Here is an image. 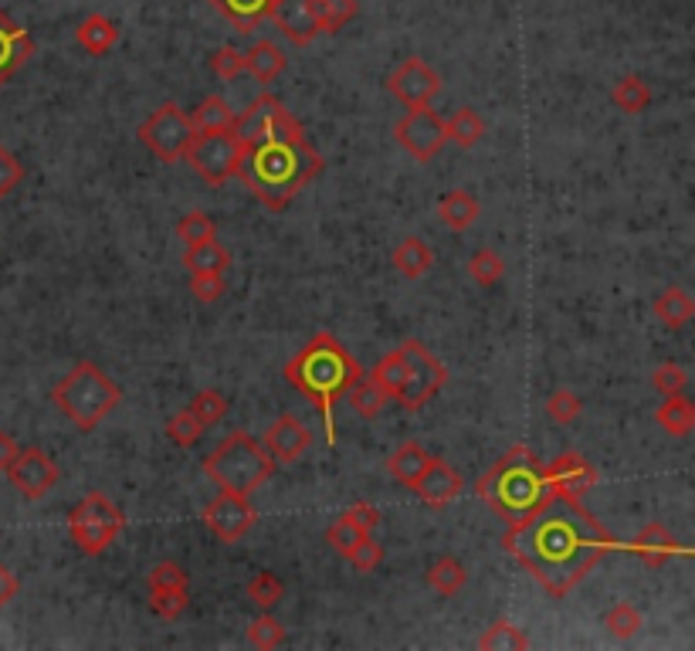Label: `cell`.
<instances>
[{
    "instance_id": "6da1fadb",
    "label": "cell",
    "mask_w": 695,
    "mask_h": 651,
    "mask_svg": "<svg viewBox=\"0 0 695 651\" xmlns=\"http://www.w3.org/2000/svg\"><path fill=\"white\" fill-rule=\"evenodd\" d=\"M618 547L580 496L553 492L536 513L506 526L503 550L530 571L546 593L564 598Z\"/></svg>"
},
{
    "instance_id": "7a4b0ae2",
    "label": "cell",
    "mask_w": 695,
    "mask_h": 651,
    "mask_svg": "<svg viewBox=\"0 0 695 651\" xmlns=\"http://www.w3.org/2000/svg\"><path fill=\"white\" fill-rule=\"evenodd\" d=\"M235 133L241 139V160L235 177H241V184L268 211L289 208L326 166L316 147L305 139L299 120L268 92H262L244 112H238Z\"/></svg>"
},
{
    "instance_id": "3957f363",
    "label": "cell",
    "mask_w": 695,
    "mask_h": 651,
    "mask_svg": "<svg viewBox=\"0 0 695 651\" xmlns=\"http://www.w3.org/2000/svg\"><path fill=\"white\" fill-rule=\"evenodd\" d=\"M282 377L305 401L316 404L329 448L337 445V421H332V411L346 398V390L364 377V366L356 363V356L332 333H316L309 343L286 363Z\"/></svg>"
},
{
    "instance_id": "277c9868",
    "label": "cell",
    "mask_w": 695,
    "mask_h": 651,
    "mask_svg": "<svg viewBox=\"0 0 695 651\" xmlns=\"http://www.w3.org/2000/svg\"><path fill=\"white\" fill-rule=\"evenodd\" d=\"M476 496L509 526V523H519L530 513H536V509L553 496V486H549L546 465L540 462L536 451L526 445H516L479 478Z\"/></svg>"
},
{
    "instance_id": "5b68a950",
    "label": "cell",
    "mask_w": 695,
    "mask_h": 651,
    "mask_svg": "<svg viewBox=\"0 0 695 651\" xmlns=\"http://www.w3.org/2000/svg\"><path fill=\"white\" fill-rule=\"evenodd\" d=\"M51 401L78 431H92L119 408L123 390L105 371H99L92 360H81L54 384Z\"/></svg>"
},
{
    "instance_id": "8992f818",
    "label": "cell",
    "mask_w": 695,
    "mask_h": 651,
    "mask_svg": "<svg viewBox=\"0 0 695 651\" xmlns=\"http://www.w3.org/2000/svg\"><path fill=\"white\" fill-rule=\"evenodd\" d=\"M278 472L268 448L248 431H231L211 455L204 459V475L220 486V492L252 496Z\"/></svg>"
},
{
    "instance_id": "52a82bcc",
    "label": "cell",
    "mask_w": 695,
    "mask_h": 651,
    "mask_svg": "<svg viewBox=\"0 0 695 651\" xmlns=\"http://www.w3.org/2000/svg\"><path fill=\"white\" fill-rule=\"evenodd\" d=\"M126 529L123 513L113 505V499H105L102 492H89L72 513H68V533L72 540L81 547L86 556H99L119 540V533Z\"/></svg>"
},
{
    "instance_id": "ba28073f",
    "label": "cell",
    "mask_w": 695,
    "mask_h": 651,
    "mask_svg": "<svg viewBox=\"0 0 695 651\" xmlns=\"http://www.w3.org/2000/svg\"><path fill=\"white\" fill-rule=\"evenodd\" d=\"M184 160L193 166V174H198L207 187H225L238 174L241 139H238L235 126L214 129V133H193Z\"/></svg>"
},
{
    "instance_id": "9c48e42d",
    "label": "cell",
    "mask_w": 695,
    "mask_h": 651,
    "mask_svg": "<svg viewBox=\"0 0 695 651\" xmlns=\"http://www.w3.org/2000/svg\"><path fill=\"white\" fill-rule=\"evenodd\" d=\"M401 350H404V387H401L397 404L414 414L431 398H438L441 387L448 384V371H444V363L421 343V339H407Z\"/></svg>"
},
{
    "instance_id": "30bf717a",
    "label": "cell",
    "mask_w": 695,
    "mask_h": 651,
    "mask_svg": "<svg viewBox=\"0 0 695 651\" xmlns=\"http://www.w3.org/2000/svg\"><path fill=\"white\" fill-rule=\"evenodd\" d=\"M190 139H193L190 112L180 109L177 102H163L160 109H153V116L139 126V143H143L160 163H180Z\"/></svg>"
},
{
    "instance_id": "8fae6325",
    "label": "cell",
    "mask_w": 695,
    "mask_h": 651,
    "mask_svg": "<svg viewBox=\"0 0 695 651\" xmlns=\"http://www.w3.org/2000/svg\"><path fill=\"white\" fill-rule=\"evenodd\" d=\"M397 143L417 160V163H431L444 143H448V133H444V120L438 116V112L431 105H421V109H410L407 116L397 123L394 129Z\"/></svg>"
},
{
    "instance_id": "7c38bea8",
    "label": "cell",
    "mask_w": 695,
    "mask_h": 651,
    "mask_svg": "<svg viewBox=\"0 0 695 651\" xmlns=\"http://www.w3.org/2000/svg\"><path fill=\"white\" fill-rule=\"evenodd\" d=\"M201 523L225 543H238L248 536V529L255 526V505L248 502V496L238 492H220L214 502L204 505Z\"/></svg>"
},
{
    "instance_id": "4fadbf2b",
    "label": "cell",
    "mask_w": 695,
    "mask_h": 651,
    "mask_svg": "<svg viewBox=\"0 0 695 651\" xmlns=\"http://www.w3.org/2000/svg\"><path fill=\"white\" fill-rule=\"evenodd\" d=\"M11 478V486L24 496V499H41L48 496L54 486H59V462H54L48 451L41 448H24L17 451V459L8 465L4 472Z\"/></svg>"
},
{
    "instance_id": "5bb4252c",
    "label": "cell",
    "mask_w": 695,
    "mask_h": 651,
    "mask_svg": "<svg viewBox=\"0 0 695 651\" xmlns=\"http://www.w3.org/2000/svg\"><path fill=\"white\" fill-rule=\"evenodd\" d=\"M387 89H391L394 99H401L407 109H421L431 105L441 92V75L425 65L421 59H407L404 65H397V72L387 78Z\"/></svg>"
},
{
    "instance_id": "9a60e30c",
    "label": "cell",
    "mask_w": 695,
    "mask_h": 651,
    "mask_svg": "<svg viewBox=\"0 0 695 651\" xmlns=\"http://www.w3.org/2000/svg\"><path fill=\"white\" fill-rule=\"evenodd\" d=\"M275 27L282 32L292 45L305 48L319 32V11H316V0H275L271 14Z\"/></svg>"
},
{
    "instance_id": "2e32d148",
    "label": "cell",
    "mask_w": 695,
    "mask_h": 651,
    "mask_svg": "<svg viewBox=\"0 0 695 651\" xmlns=\"http://www.w3.org/2000/svg\"><path fill=\"white\" fill-rule=\"evenodd\" d=\"M313 445V431L295 414H282L275 417V424L265 431V448L275 459V465H295L305 451Z\"/></svg>"
},
{
    "instance_id": "e0dca14e",
    "label": "cell",
    "mask_w": 695,
    "mask_h": 651,
    "mask_svg": "<svg viewBox=\"0 0 695 651\" xmlns=\"http://www.w3.org/2000/svg\"><path fill=\"white\" fill-rule=\"evenodd\" d=\"M410 492L421 499L425 505H431V509H444V505H452L465 492V478H462L458 468H452L444 459H431V465L425 468L421 478H417Z\"/></svg>"
},
{
    "instance_id": "ac0fdd59",
    "label": "cell",
    "mask_w": 695,
    "mask_h": 651,
    "mask_svg": "<svg viewBox=\"0 0 695 651\" xmlns=\"http://www.w3.org/2000/svg\"><path fill=\"white\" fill-rule=\"evenodd\" d=\"M546 478H549L553 492H567V496H580L601 483L597 468L583 455H577V451H567V455L553 459L546 465Z\"/></svg>"
},
{
    "instance_id": "d6986e66",
    "label": "cell",
    "mask_w": 695,
    "mask_h": 651,
    "mask_svg": "<svg viewBox=\"0 0 695 651\" xmlns=\"http://www.w3.org/2000/svg\"><path fill=\"white\" fill-rule=\"evenodd\" d=\"M35 54V41L24 27L8 14L0 11V89L17 75V68Z\"/></svg>"
},
{
    "instance_id": "ffe728a7",
    "label": "cell",
    "mask_w": 695,
    "mask_h": 651,
    "mask_svg": "<svg viewBox=\"0 0 695 651\" xmlns=\"http://www.w3.org/2000/svg\"><path fill=\"white\" fill-rule=\"evenodd\" d=\"M637 560L645 563V567H652V571H658V567H665V563H669L672 556H685L688 550L675 540V536L665 529L661 523H648L642 533L634 536L631 540V547H628Z\"/></svg>"
},
{
    "instance_id": "44dd1931",
    "label": "cell",
    "mask_w": 695,
    "mask_h": 651,
    "mask_svg": "<svg viewBox=\"0 0 695 651\" xmlns=\"http://www.w3.org/2000/svg\"><path fill=\"white\" fill-rule=\"evenodd\" d=\"M289 59H286V51L278 48L275 41H255L252 48L244 51V72L252 75L255 82L262 85H271L278 75L286 72Z\"/></svg>"
},
{
    "instance_id": "7402d4cb",
    "label": "cell",
    "mask_w": 695,
    "mask_h": 651,
    "mask_svg": "<svg viewBox=\"0 0 695 651\" xmlns=\"http://www.w3.org/2000/svg\"><path fill=\"white\" fill-rule=\"evenodd\" d=\"M438 217H441V224L448 231H468L471 224L479 221V201L476 197H471L468 190H462V187H455V190H448L438 201Z\"/></svg>"
},
{
    "instance_id": "603a6c76",
    "label": "cell",
    "mask_w": 695,
    "mask_h": 651,
    "mask_svg": "<svg viewBox=\"0 0 695 651\" xmlns=\"http://www.w3.org/2000/svg\"><path fill=\"white\" fill-rule=\"evenodd\" d=\"M75 41L86 48L89 54H96V59H102V54H109L116 48L119 27H116V21H109L105 14H89L86 21L75 27Z\"/></svg>"
},
{
    "instance_id": "cb8c5ba5",
    "label": "cell",
    "mask_w": 695,
    "mask_h": 651,
    "mask_svg": "<svg viewBox=\"0 0 695 651\" xmlns=\"http://www.w3.org/2000/svg\"><path fill=\"white\" fill-rule=\"evenodd\" d=\"M431 459L434 455H428V451L417 445V441H407V445H401L394 451L391 459H387V472H391V478H397L401 486L414 489V483L425 475V468L431 465Z\"/></svg>"
},
{
    "instance_id": "d4e9b609",
    "label": "cell",
    "mask_w": 695,
    "mask_h": 651,
    "mask_svg": "<svg viewBox=\"0 0 695 651\" xmlns=\"http://www.w3.org/2000/svg\"><path fill=\"white\" fill-rule=\"evenodd\" d=\"M391 265H394L404 278H421V275L431 272V265H434V251L428 248L425 238L407 235V238L394 248Z\"/></svg>"
},
{
    "instance_id": "484cf974",
    "label": "cell",
    "mask_w": 695,
    "mask_h": 651,
    "mask_svg": "<svg viewBox=\"0 0 695 651\" xmlns=\"http://www.w3.org/2000/svg\"><path fill=\"white\" fill-rule=\"evenodd\" d=\"M214 4L241 35H255V27L271 14L275 0H214Z\"/></svg>"
},
{
    "instance_id": "4316f807",
    "label": "cell",
    "mask_w": 695,
    "mask_h": 651,
    "mask_svg": "<svg viewBox=\"0 0 695 651\" xmlns=\"http://www.w3.org/2000/svg\"><path fill=\"white\" fill-rule=\"evenodd\" d=\"M655 316H658V323L661 326H669V329H682V326H688L692 323V316H695V302H692V296L685 292V289H665L658 299H655Z\"/></svg>"
},
{
    "instance_id": "83f0119b",
    "label": "cell",
    "mask_w": 695,
    "mask_h": 651,
    "mask_svg": "<svg viewBox=\"0 0 695 651\" xmlns=\"http://www.w3.org/2000/svg\"><path fill=\"white\" fill-rule=\"evenodd\" d=\"M655 421L661 424V431L685 438L695 428V404L688 398H682V393H672V398H665L661 408L655 411Z\"/></svg>"
},
{
    "instance_id": "f1b7e54d",
    "label": "cell",
    "mask_w": 695,
    "mask_h": 651,
    "mask_svg": "<svg viewBox=\"0 0 695 651\" xmlns=\"http://www.w3.org/2000/svg\"><path fill=\"white\" fill-rule=\"evenodd\" d=\"M184 268L190 275H198V272H228L231 268V254H228V248L220 245L217 238L204 241V245H187Z\"/></svg>"
},
{
    "instance_id": "f546056e",
    "label": "cell",
    "mask_w": 695,
    "mask_h": 651,
    "mask_svg": "<svg viewBox=\"0 0 695 651\" xmlns=\"http://www.w3.org/2000/svg\"><path fill=\"white\" fill-rule=\"evenodd\" d=\"M465 580H468V571L458 556H438L428 571V584L441 593V598H455V593L465 587Z\"/></svg>"
},
{
    "instance_id": "4dcf8cb0",
    "label": "cell",
    "mask_w": 695,
    "mask_h": 651,
    "mask_svg": "<svg viewBox=\"0 0 695 651\" xmlns=\"http://www.w3.org/2000/svg\"><path fill=\"white\" fill-rule=\"evenodd\" d=\"M193 133H214V129H231L235 126V109L220 99V96H207L198 112H190Z\"/></svg>"
},
{
    "instance_id": "1f68e13d",
    "label": "cell",
    "mask_w": 695,
    "mask_h": 651,
    "mask_svg": "<svg viewBox=\"0 0 695 651\" xmlns=\"http://www.w3.org/2000/svg\"><path fill=\"white\" fill-rule=\"evenodd\" d=\"M610 99H615L618 109H624L628 116H637V112H645L652 105V85L642 78V75H624L615 92H610Z\"/></svg>"
},
{
    "instance_id": "d6a6232c",
    "label": "cell",
    "mask_w": 695,
    "mask_h": 651,
    "mask_svg": "<svg viewBox=\"0 0 695 651\" xmlns=\"http://www.w3.org/2000/svg\"><path fill=\"white\" fill-rule=\"evenodd\" d=\"M444 133H448V139H455L458 147H465V150H471L479 143V139L485 136V123H482V116L476 109H458L452 120H444Z\"/></svg>"
},
{
    "instance_id": "836d02e7",
    "label": "cell",
    "mask_w": 695,
    "mask_h": 651,
    "mask_svg": "<svg viewBox=\"0 0 695 651\" xmlns=\"http://www.w3.org/2000/svg\"><path fill=\"white\" fill-rule=\"evenodd\" d=\"M346 398H350L353 411H356L359 417H364V421H374V417L383 411V404L391 401V398H387V393L377 387L374 377H359V380L346 390Z\"/></svg>"
},
{
    "instance_id": "e575fe53",
    "label": "cell",
    "mask_w": 695,
    "mask_h": 651,
    "mask_svg": "<svg viewBox=\"0 0 695 651\" xmlns=\"http://www.w3.org/2000/svg\"><path fill=\"white\" fill-rule=\"evenodd\" d=\"M228 411H231L228 398L220 390H211V387L198 390L190 401V414L201 421V428H214V424H220L228 417Z\"/></svg>"
},
{
    "instance_id": "d590c367",
    "label": "cell",
    "mask_w": 695,
    "mask_h": 651,
    "mask_svg": "<svg viewBox=\"0 0 695 651\" xmlns=\"http://www.w3.org/2000/svg\"><path fill=\"white\" fill-rule=\"evenodd\" d=\"M370 377L377 380V387L387 393V398L397 401V398H401V387H404V350L397 347V350L387 353V356L374 366V371H370Z\"/></svg>"
},
{
    "instance_id": "8d00e7d4",
    "label": "cell",
    "mask_w": 695,
    "mask_h": 651,
    "mask_svg": "<svg viewBox=\"0 0 695 651\" xmlns=\"http://www.w3.org/2000/svg\"><path fill=\"white\" fill-rule=\"evenodd\" d=\"M468 275H471V281H476V286L492 289V286H498V278L506 275V265H503V259H498V251L479 248L468 259Z\"/></svg>"
},
{
    "instance_id": "74e56055",
    "label": "cell",
    "mask_w": 695,
    "mask_h": 651,
    "mask_svg": "<svg viewBox=\"0 0 695 651\" xmlns=\"http://www.w3.org/2000/svg\"><path fill=\"white\" fill-rule=\"evenodd\" d=\"M177 238H180L184 245L214 241V238H217V221H214L207 211H187V214L177 221Z\"/></svg>"
},
{
    "instance_id": "f35d334b",
    "label": "cell",
    "mask_w": 695,
    "mask_h": 651,
    "mask_svg": "<svg viewBox=\"0 0 695 651\" xmlns=\"http://www.w3.org/2000/svg\"><path fill=\"white\" fill-rule=\"evenodd\" d=\"M319 11V32L323 35H337L343 32V24H350L359 11L356 0H316Z\"/></svg>"
},
{
    "instance_id": "ab89813d",
    "label": "cell",
    "mask_w": 695,
    "mask_h": 651,
    "mask_svg": "<svg viewBox=\"0 0 695 651\" xmlns=\"http://www.w3.org/2000/svg\"><path fill=\"white\" fill-rule=\"evenodd\" d=\"M479 648L485 651H522V648H530V638H526L513 621H495V625L479 638Z\"/></svg>"
},
{
    "instance_id": "60d3db41",
    "label": "cell",
    "mask_w": 695,
    "mask_h": 651,
    "mask_svg": "<svg viewBox=\"0 0 695 651\" xmlns=\"http://www.w3.org/2000/svg\"><path fill=\"white\" fill-rule=\"evenodd\" d=\"M282 593H286V584L278 580L275 574H268V571H262V574H255L252 580H248V601H252L258 611L278 608V601H282Z\"/></svg>"
},
{
    "instance_id": "b9f144b4",
    "label": "cell",
    "mask_w": 695,
    "mask_h": 651,
    "mask_svg": "<svg viewBox=\"0 0 695 651\" xmlns=\"http://www.w3.org/2000/svg\"><path fill=\"white\" fill-rule=\"evenodd\" d=\"M190 604L187 587H163V590H150V611L163 621H177Z\"/></svg>"
},
{
    "instance_id": "7bdbcfd3",
    "label": "cell",
    "mask_w": 695,
    "mask_h": 651,
    "mask_svg": "<svg viewBox=\"0 0 695 651\" xmlns=\"http://www.w3.org/2000/svg\"><path fill=\"white\" fill-rule=\"evenodd\" d=\"M364 536H367V533H364V529H359V526H356V523H353V519H350L346 513H343V516H337V519H332V526L326 529V540H329V547H332V550H337V553H340L343 560H346V556H350V553L356 550V543H359V540H364Z\"/></svg>"
},
{
    "instance_id": "ee69618b",
    "label": "cell",
    "mask_w": 695,
    "mask_h": 651,
    "mask_svg": "<svg viewBox=\"0 0 695 651\" xmlns=\"http://www.w3.org/2000/svg\"><path fill=\"white\" fill-rule=\"evenodd\" d=\"M201 435H204V428H201V421L190 414V408L177 411L170 421H166V438H170L177 448H193L201 441Z\"/></svg>"
},
{
    "instance_id": "f6af8a7d",
    "label": "cell",
    "mask_w": 695,
    "mask_h": 651,
    "mask_svg": "<svg viewBox=\"0 0 695 651\" xmlns=\"http://www.w3.org/2000/svg\"><path fill=\"white\" fill-rule=\"evenodd\" d=\"M248 641H252V648H262V651H268V648H278L286 641V628L278 625V621L268 614V611H262L252 625H248Z\"/></svg>"
},
{
    "instance_id": "bcb514c9",
    "label": "cell",
    "mask_w": 695,
    "mask_h": 651,
    "mask_svg": "<svg viewBox=\"0 0 695 651\" xmlns=\"http://www.w3.org/2000/svg\"><path fill=\"white\" fill-rule=\"evenodd\" d=\"M580 411H583V401L577 398L573 390H553L549 393V401H546V417L553 421V424H573L577 417H580Z\"/></svg>"
},
{
    "instance_id": "7dc6e473",
    "label": "cell",
    "mask_w": 695,
    "mask_h": 651,
    "mask_svg": "<svg viewBox=\"0 0 695 651\" xmlns=\"http://www.w3.org/2000/svg\"><path fill=\"white\" fill-rule=\"evenodd\" d=\"M190 292L198 302L211 305V302H220L228 292V281H225V272H198L190 275Z\"/></svg>"
},
{
    "instance_id": "c3c4849f",
    "label": "cell",
    "mask_w": 695,
    "mask_h": 651,
    "mask_svg": "<svg viewBox=\"0 0 695 651\" xmlns=\"http://www.w3.org/2000/svg\"><path fill=\"white\" fill-rule=\"evenodd\" d=\"M604 625H607V631L615 635V638L628 641V638L637 635V628H642V614L634 611V604H618V608L607 611Z\"/></svg>"
},
{
    "instance_id": "681fc988",
    "label": "cell",
    "mask_w": 695,
    "mask_h": 651,
    "mask_svg": "<svg viewBox=\"0 0 695 651\" xmlns=\"http://www.w3.org/2000/svg\"><path fill=\"white\" fill-rule=\"evenodd\" d=\"M346 560H350V567H353L356 574H374V571L380 567V563H383V547H380L377 540H370V533H367Z\"/></svg>"
},
{
    "instance_id": "f907efd6",
    "label": "cell",
    "mask_w": 695,
    "mask_h": 651,
    "mask_svg": "<svg viewBox=\"0 0 695 651\" xmlns=\"http://www.w3.org/2000/svg\"><path fill=\"white\" fill-rule=\"evenodd\" d=\"M211 72L217 75V78H225V82H235L238 75H244V51H238V48H217L214 54H211Z\"/></svg>"
},
{
    "instance_id": "816d5d0a",
    "label": "cell",
    "mask_w": 695,
    "mask_h": 651,
    "mask_svg": "<svg viewBox=\"0 0 695 651\" xmlns=\"http://www.w3.org/2000/svg\"><path fill=\"white\" fill-rule=\"evenodd\" d=\"M187 584H190V574L180 567V563H174V560L156 563V567L147 574V587H150V590H163V587H187Z\"/></svg>"
},
{
    "instance_id": "f5cc1de1",
    "label": "cell",
    "mask_w": 695,
    "mask_h": 651,
    "mask_svg": "<svg viewBox=\"0 0 695 651\" xmlns=\"http://www.w3.org/2000/svg\"><path fill=\"white\" fill-rule=\"evenodd\" d=\"M652 384H655V390L661 393V398H672V393H682V390H685L688 374L682 371L679 363H661L658 371H655V377H652Z\"/></svg>"
},
{
    "instance_id": "db71d44e",
    "label": "cell",
    "mask_w": 695,
    "mask_h": 651,
    "mask_svg": "<svg viewBox=\"0 0 695 651\" xmlns=\"http://www.w3.org/2000/svg\"><path fill=\"white\" fill-rule=\"evenodd\" d=\"M21 180H24V163L11 150L0 147V201H4Z\"/></svg>"
},
{
    "instance_id": "11a10c76",
    "label": "cell",
    "mask_w": 695,
    "mask_h": 651,
    "mask_svg": "<svg viewBox=\"0 0 695 651\" xmlns=\"http://www.w3.org/2000/svg\"><path fill=\"white\" fill-rule=\"evenodd\" d=\"M346 516L364 529V533H374L377 526H380V509L377 505H370V502H356V505H350L346 509Z\"/></svg>"
},
{
    "instance_id": "9f6ffc18",
    "label": "cell",
    "mask_w": 695,
    "mask_h": 651,
    "mask_svg": "<svg viewBox=\"0 0 695 651\" xmlns=\"http://www.w3.org/2000/svg\"><path fill=\"white\" fill-rule=\"evenodd\" d=\"M17 590H21V580L11 574V567L0 563V608H8L17 598Z\"/></svg>"
},
{
    "instance_id": "6f0895ef",
    "label": "cell",
    "mask_w": 695,
    "mask_h": 651,
    "mask_svg": "<svg viewBox=\"0 0 695 651\" xmlns=\"http://www.w3.org/2000/svg\"><path fill=\"white\" fill-rule=\"evenodd\" d=\"M17 451H21L17 441L8 431H0V472H8V465L17 459Z\"/></svg>"
}]
</instances>
